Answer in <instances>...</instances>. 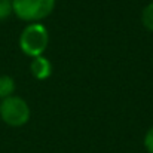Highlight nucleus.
<instances>
[{
  "mask_svg": "<svg viewBox=\"0 0 153 153\" xmlns=\"http://www.w3.org/2000/svg\"><path fill=\"white\" fill-rule=\"evenodd\" d=\"M49 42V34L45 25L39 22H31L27 25L21 36H19V48L25 55L36 58L43 55V52L48 46Z\"/></svg>",
  "mask_w": 153,
  "mask_h": 153,
  "instance_id": "f257e3e1",
  "label": "nucleus"
},
{
  "mask_svg": "<svg viewBox=\"0 0 153 153\" xmlns=\"http://www.w3.org/2000/svg\"><path fill=\"white\" fill-rule=\"evenodd\" d=\"M55 0H12L13 13L28 22H37L52 13Z\"/></svg>",
  "mask_w": 153,
  "mask_h": 153,
  "instance_id": "f03ea898",
  "label": "nucleus"
},
{
  "mask_svg": "<svg viewBox=\"0 0 153 153\" xmlns=\"http://www.w3.org/2000/svg\"><path fill=\"white\" fill-rule=\"evenodd\" d=\"M0 117L9 126H22L30 120V107L21 97L10 95L0 101Z\"/></svg>",
  "mask_w": 153,
  "mask_h": 153,
  "instance_id": "7ed1b4c3",
  "label": "nucleus"
},
{
  "mask_svg": "<svg viewBox=\"0 0 153 153\" xmlns=\"http://www.w3.org/2000/svg\"><path fill=\"white\" fill-rule=\"evenodd\" d=\"M30 68H31L33 76H34L36 79H39V80L48 79V77L51 76V73H52V64L49 62V59L45 58L43 55L33 58Z\"/></svg>",
  "mask_w": 153,
  "mask_h": 153,
  "instance_id": "20e7f679",
  "label": "nucleus"
},
{
  "mask_svg": "<svg viewBox=\"0 0 153 153\" xmlns=\"http://www.w3.org/2000/svg\"><path fill=\"white\" fill-rule=\"evenodd\" d=\"M13 91H15V80L6 74L0 76V101L13 95Z\"/></svg>",
  "mask_w": 153,
  "mask_h": 153,
  "instance_id": "39448f33",
  "label": "nucleus"
},
{
  "mask_svg": "<svg viewBox=\"0 0 153 153\" xmlns=\"http://www.w3.org/2000/svg\"><path fill=\"white\" fill-rule=\"evenodd\" d=\"M141 21H143V25L147 30L153 31V1L144 7V10L141 13Z\"/></svg>",
  "mask_w": 153,
  "mask_h": 153,
  "instance_id": "423d86ee",
  "label": "nucleus"
},
{
  "mask_svg": "<svg viewBox=\"0 0 153 153\" xmlns=\"http://www.w3.org/2000/svg\"><path fill=\"white\" fill-rule=\"evenodd\" d=\"M13 13L12 0H0V21L9 18Z\"/></svg>",
  "mask_w": 153,
  "mask_h": 153,
  "instance_id": "0eeeda50",
  "label": "nucleus"
},
{
  "mask_svg": "<svg viewBox=\"0 0 153 153\" xmlns=\"http://www.w3.org/2000/svg\"><path fill=\"white\" fill-rule=\"evenodd\" d=\"M144 147H146L147 153H153V126L144 135Z\"/></svg>",
  "mask_w": 153,
  "mask_h": 153,
  "instance_id": "6e6552de",
  "label": "nucleus"
}]
</instances>
